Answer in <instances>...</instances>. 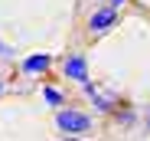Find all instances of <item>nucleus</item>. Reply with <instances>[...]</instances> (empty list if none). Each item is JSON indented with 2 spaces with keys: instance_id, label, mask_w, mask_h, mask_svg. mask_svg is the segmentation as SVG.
I'll return each mask as SVG.
<instances>
[{
  "instance_id": "obj_7",
  "label": "nucleus",
  "mask_w": 150,
  "mask_h": 141,
  "mask_svg": "<svg viewBox=\"0 0 150 141\" xmlns=\"http://www.w3.org/2000/svg\"><path fill=\"white\" fill-rule=\"evenodd\" d=\"M10 53H13V49H10V46H7L4 39H0V56H10Z\"/></svg>"
},
{
  "instance_id": "obj_1",
  "label": "nucleus",
  "mask_w": 150,
  "mask_h": 141,
  "mask_svg": "<svg viewBox=\"0 0 150 141\" xmlns=\"http://www.w3.org/2000/svg\"><path fill=\"white\" fill-rule=\"evenodd\" d=\"M56 128L65 135H85L95 128V118L82 108H62V112H56Z\"/></svg>"
},
{
  "instance_id": "obj_5",
  "label": "nucleus",
  "mask_w": 150,
  "mask_h": 141,
  "mask_svg": "<svg viewBox=\"0 0 150 141\" xmlns=\"http://www.w3.org/2000/svg\"><path fill=\"white\" fill-rule=\"evenodd\" d=\"M91 99V105L98 108V112H108V115H114V108H117V102L111 99V95H101V92L95 89V95H88Z\"/></svg>"
},
{
  "instance_id": "obj_10",
  "label": "nucleus",
  "mask_w": 150,
  "mask_h": 141,
  "mask_svg": "<svg viewBox=\"0 0 150 141\" xmlns=\"http://www.w3.org/2000/svg\"><path fill=\"white\" fill-rule=\"evenodd\" d=\"M147 128H150V108H147Z\"/></svg>"
},
{
  "instance_id": "obj_6",
  "label": "nucleus",
  "mask_w": 150,
  "mask_h": 141,
  "mask_svg": "<svg viewBox=\"0 0 150 141\" xmlns=\"http://www.w3.org/2000/svg\"><path fill=\"white\" fill-rule=\"evenodd\" d=\"M42 95H46V102L52 105V108H59V105L65 102V95H62L59 89H52V85H46V89H42Z\"/></svg>"
},
{
  "instance_id": "obj_2",
  "label": "nucleus",
  "mask_w": 150,
  "mask_h": 141,
  "mask_svg": "<svg viewBox=\"0 0 150 141\" xmlns=\"http://www.w3.org/2000/svg\"><path fill=\"white\" fill-rule=\"evenodd\" d=\"M117 20H121V10H114V7H98L91 16H88V33L91 36H101V33H108L111 26H117Z\"/></svg>"
},
{
  "instance_id": "obj_4",
  "label": "nucleus",
  "mask_w": 150,
  "mask_h": 141,
  "mask_svg": "<svg viewBox=\"0 0 150 141\" xmlns=\"http://www.w3.org/2000/svg\"><path fill=\"white\" fill-rule=\"evenodd\" d=\"M49 66H52V56H49V53H33V56H26L20 62V69L26 76H39V72H46Z\"/></svg>"
},
{
  "instance_id": "obj_8",
  "label": "nucleus",
  "mask_w": 150,
  "mask_h": 141,
  "mask_svg": "<svg viewBox=\"0 0 150 141\" xmlns=\"http://www.w3.org/2000/svg\"><path fill=\"white\" fill-rule=\"evenodd\" d=\"M124 4H127V0H108V7H114V10H121Z\"/></svg>"
},
{
  "instance_id": "obj_9",
  "label": "nucleus",
  "mask_w": 150,
  "mask_h": 141,
  "mask_svg": "<svg viewBox=\"0 0 150 141\" xmlns=\"http://www.w3.org/2000/svg\"><path fill=\"white\" fill-rule=\"evenodd\" d=\"M4 92H7V82H4V79H0V95H4Z\"/></svg>"
},
{
  "instance_id": "obj_3",
  "label": "nucleus",
  "mask_w": 150,
  "mask_h": 141,
  "mask_svg": "<svg viewBox=\"0 0 150 141\" xmlns=\"http://www.w3.org/2000/svg\"><path fill=\"white\" fill-rule=\"evenodd\" d=\"M62 76L65 79H75V82H91V76H88V59L82 56V53H72V56H65L62 59Z\"/></svg>"
}]
</instances>
